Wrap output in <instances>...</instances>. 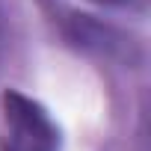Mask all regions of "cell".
I'll return each instance as SVG.
<instances>
[{"label": "cell", "instance_id": "obj_1", "mask_svg": "<svg viewBox=\"0 0 151 151\" xmlns=\"http://www.w3.org/2000/svg\"><path fill=\"white\" fill-rule=\"evenodd\" d=\"M3 116L9 124L3 151H56V130L36 101L24 98L21 92H6Z\"/></svg>", "mask_w": 151, "mask_h": 151}, {"label": "cell", "instance_id": "obj_2", "mask_svg": "<svg viewBox=\"0 0 151 151\" xmlns=\"http://www.w3.org/2000/svg\"><path fill=\"white\" fill-rule=\"evenodd\" d=\"M65 36L74 47L95 53V56H104V59H119L127 65L139 59V47L133 45V39H127L124 33H119L110 24H101L92 15L71 12L65 21Z\"/></svg>", "mask_w": 151, "mask_h": 151}, {"label": "cell", "instance_id": "obj_3", "mask_svg": "<svg viewBox=\"0 0 151 151\" xmlns=\"http://www.w3.org/2000/svg\"><path fill=\"white\" fill-rule=\"evenodd\" d=\"M95 3H104V6H119V9H139V6H145V0H95Z\"/></svg>", "mask_w": 151, "mask_h": 151}]
</instances>
